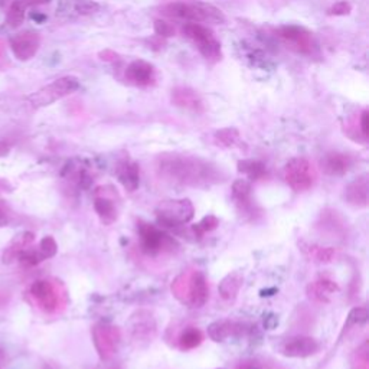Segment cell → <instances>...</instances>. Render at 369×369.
<instances>
[{
    "mask_svg": "<svg viewBox=\"0 0 369 369\" xmlns=\"http://www.w3.org/2000/svg\"><path fill=\"white\" fill-rule=\"evenodd\" d=\"M156 169L160 178L179 185L205 186L221 181L214 164L192 156L163 155L159 157Z\"/></svg>",
    "mask_w": 369,
    "mask_h": 369,
    "instance_id": "6da1fadb",
    "label": "cell"
},
{
    "mask_svg": "<svg viewBox=\"0 0 369 369\" xmlns=\"http://www.w3.org/2000/svg\"><path fill=\"white\" fill-rule=\"evenodd\" d=\"M172 293L185 306L202 307L209 297L207 277L200 270H186L174 280Z\"/></svg>",
    "mask_w": 369,
    "mask_h": 369,
    "instance_id": "7a4b0ae2",
    "label": "cell"
},
{
    "mask_svg": "<svg viewBox=\"0 0 369 369\" xmlns=\"http://www.w3.org/2000/svg\"><path fill=\"white\" fill-rule=\"evenodd\" d=\"M163 13L166 16L183 19L188 22H212L222 23L225 20L224 13L212 5L208 4H185V2H174L163 6Z\"/></svg>",
    "mask_w": 369,
    "mask_h": 369,
    "instance_id": "3957f363",
    "label": "cell"
},
{
    "mask_svg": "<svg viewBox=\"0 0 369 369\" xmlns=\"http://www.w3.org/2000/svg\"><path fill=\"white\" fill-rule=\"evenodd\" d=\"M79 89V81L77 77L72 75H65L58 79L52 81L51 84L45 85L41 90L30 96L27 101L31 103L32 107L41 108L53 104L55 101H58L67 96H71Z\"/></svg>",
    "mask_w": 369,
    "mask_h": 369,
    "instance_id": "277c9868",
    "label": "cell"
},
{
    "mask_svg": "<svg viewBox=\"0 0 369 369\" xmlns=\"http://www.w3.org/2000/svg\"><path fill=\"white\" fill-rule=\"evenodd\" d=\"M195 215V207L189 200H166L156 208L159 224L174 228L188 224Z\"/></svg>",
    "mask_w": 369,
    "mask_h": 369,
    "instance_id": "5b68a950",
    "label": "cell"
},
{
    "mask_svg": "<svg viewBox=\"0 0 369 369\" xmlns=\"http://www.w3.org/2000/svg\"><path fill=\"white\" fill-rule=\"evenodd\" d=\"M285 179L296 192H304L313 188L318 179L315 166L304 157H294L285 167Z\"/></svg>",
    "mask_w": 369,
    "mask_h": 369,
    "instance_id": "8992f818",
    "label": "cell"
},
{
    "mask_svg": "<svg viewBox=\"0 0 369 369\" xmlns=\"http://www.w3.org/2000/svg\"><path fill=\"white\" fill-rule=\"evenodd\" d=\"M182 32L186 38H189L207 60H218L221 56V44L215 39L214 34L208 27L189 22L182 27Z\"/></svg>",
    "mask_w": 369,
    "mask_h": 369,
    "instance_id": "52a82bcc",
    "label": "cell"
},
{
    "mask_svg": "<svg viewBox=\"0 0 369 369\" xmlns=\"http://www.w3.org/2000/svg\"><path fill=\"white\" fill-rule=\"evenodd\" d=\"M140 241L141 250L148 255H157L162 252H169L178 248L174 237H170L164 231L159 230L157 226L150 224H140Z\"/></svg>",
    "mask_w": 369,
    "mask_h": 369,
    "instance_id": "ba28073f",
    "label": "cell"
},
{
    "mask_svg": "<svg viewBox=\"0 0 369 369\" xmlns=\"http://www.w3.org/2000/svg\"><path fill=\"white\" fill-rule=\"evenodd\" d=\"M122 335L117 326L110 323H97L93 329V342L103 361L115 356L120 347Z\"/></svg>",
    "mask_w": 369,
    "mask_h": 369,
    "instance_id": "9c48e42d",
    "label": "cell"
},
{
    "mask_svg": "<svg viewBox=\"0 0 369 369\" xmlns=\"http://www.w3.org/2000/svg\"><path fill=\"white\" fill-rule=\"evenodd\" d=\"M278 37L290 49L303 55H310L315 51L316 46L313 34L309 32L302 26H296V25L283 26L278 31Z\"/></svg>",
    "mask_w": 369,
    "mask_h": 369,
    "instance_id": "30bf717a",
    "label": "cell"
},
{
    "mask_svg": "<svg viewBox=\"0 0 369 369\" xmlns=\"http://www.w3.org/2000/svg\"><path fill=\"white\" fill-rule=\"evenodd\" d=\"M31 294L46 313H55L63 304V294L53 283L48 280H38L31 287Z\"/></svg>",
    "mask_w": 369,
    "mask_h": 369,
    "instance_id": "8fae6325",
    "label": "cell"
},
{
    "mask_svg": "<svg viewBox=\"0 0 369 369\" xmlns=\"http://www.w3.org/2000/svg\"><path fill=\"white\" fill-rule=\"evenodd\" d=\"M41 46V38L34 31H25L11 39V49L19 61H30L37 55Z\"/></svg>",
    "mask_w": 369,
    "mask_h": 369,
    "instance_id": "7c38bea8",
    "label": "cell"
},
{
    "mask_svg": "<svg viewBox=\"0 0 369 369\" xmlns=\"http://www.w3.org/2000/svg\"><path fill=\"white\" fill-rule=\"evenodd\" d=\"M321 345L316 339L309 336L290 337L280 347V352L287 358H307L318 354Z\"/></svg>",
    "mask_w": 369,
    "mask_h": 369,
    "instance_id": "4fadbf2b",
    "label": "cell"
},
{
    "mask_svg": "<svg viewBox=\"0 0 369 369\" xmlns=\"http://www.w3.org/2000/svg\"><path fill=\"white\" fill-rule=\"evenodd\" d=\"M172 103L176 107L190 112H196V115H201V112L205 111V104L201 96L189 87H176L172 91Z\"/></svg>",
    "mask_w": 369,
    "mask_h": 369,
    "instance_id": "5bb4252c",
    "label": "cell"
},
{
    "mask_svg": "<svg viewBox=\"0 0 369 369\" xmlns=\"http://www.w3.org/2000/svg\"><path fill=\"white\" fill-rule=\"evenodd\" d=\"M126 79L136 87H149L155 82V68L146 61H133L126 70Z\"/></svg>",
    "mask_w": 369,
    "mask_h": 369,
    "instance_id": "9a60e30c",
    "label": "cell"
},
{
    "mask_svg": "<svg viewBox=\"0 0 369 369\" xmlns=\"http://www.w3.org/2000/svg\"><path fill=\"white\" fill-rule=\"evenodd\" d=\"M248 332L245 325L230 322V321H219L214 322L208 328V335L215 342H225L230 337H240Z\"/></svg>",
    "mask_w": 369,
    "mask_h": 369,
    "instance_id": "2e32d148",
    "label": "cell"
},
{
    "mask_svg": "<svg viewBox=\"0 0 369 369\" xmlns=\"http://www.w3.org/2000/svg\"><path fill=\"white\" fill-rule=\"evenodd\" d=\"M339 292V286L333 280L319 278L307 286V296L319 303H329L330 299Z\"/></svg>",
    "mask_w": 369,
    "mask_h": 369,
    "instance_id": "e0dca14e",
    "label": "cell"
},
{
    "mask_svg": "<svg viewBox=\"0 0 369 369\" xmlns=\"http://www.w3.org/2000/svg\"><path fill=\"white\" fill-rule=\"evenodd\" d=\"M368 193H369L368 179L366 176H362L347 188L345 198L352 207L365 208L368 205Z\"/></svg>",
    "mask_w": 369,
    "mask_h": 369,
    "instance_id": "ac0fdd59",
    "label": "cell"
},
{
    "mask_svg": "<svg viewBox=\"0 0 369 369\" xmlns=\"http://www.w3.org/2000/svg\"><path fill=\"white\" fill-rule=\"evenodd\" d=\"M94 209L100 216L101 222L105 225H111L117 219V207L115 204V200L105 193L104 195H100L98 192L96 193Z\"/></svg>",
    "mask_w": 369,
    "mask_h": 369,
    "instance_id": "d6986e66",
    "label": "cell"
},
{
    "mask_svg": "<svg viewBox=\"0 0 369 369\" xmlns=\"http://www.w3.org/2000/svg\"><path fill=\"white\" fill-rule=\"evenodd\" d=\"M156 333V325L148 311H138V313L133 319V336L134 339H146L150 340L153 339Z\"/></svg>",
    "mask_w": 369,
    "mask_h": 369,
    "instance_id": "ffe728a7",
    "label": "cell"
},
{
    "mask_svg": "<svg viewBox=\"0 0 369 369\" xmlns=\"http://www.w3.org/2000/svg\"><path fill=\"white\" fill-rule=\"evenodd\" d=\"M325 174L330 176H342L351 167V159L344 153H329L322 160Z\"/></svg>",
    "mask_w": 369,
    "mask_h": 369,
    "instance_id": "44dd1931",
    "label": "cell"
},
{
    "mask_svg": "<svg viewBox=\"0 0 369 369\" xmlns=\"http://www.w3.org/2000/svg\"><path fill=\"white\" fill-rule=\"evenodd\" d=\"M117 178L129 192H134L140 183L138 166L133 162H123L117 169Z\"/></svg>",
    "mask_w": 369,
    "mask_h": 369,
    "instance_id": "7402d4cb",
    "label": "cell"
},
{
    "mask_svg": "<svg viewBox=\"0 0 369 369\" xmlns=\"http://www.w3.org/2000/svg\"><path fill=\"white\" fill-rule=\"evenodd\" d=\"M242 276L240 273H233L226 276L221 283H219V294L224 300H234L242 286Z\"/></svg>",
    "mask_w": 369,
    "mask_h": 369,
    "instance_id": "603a6c76",
    "label": "cell"
},
{
    "mask_svg": "<svg viewBox=\"0 0 369 369\" xmlns=\"http://www.w3.org/2000/svg\"><path fill=\"white\" fill-rule=\"evenodd\" d=\"M34 238L35 237H34L32 233H23L20 235H16V238L13 240L11 247L4 254V263H11L15 259H18L19 254L22 251H25V248L34 241Z\"/></svg>",
    "mask_w": 369,
    "mask_h": 369,
    "instance_id": "cb8c5ba5",
    "label": "cell"
},
{
    "mask_svg": "<svg viewBox=\"0 0 369 369\" xmlns=\"http://www.w3.org/2000/svg\"><path fill=\"white\" fill-rule=\"evenodd\" d=\"M233 196L241 209H250L251 204V183L245 179H238L233 185Z\"/></svg>",
    "mask_w": 369,
    "mask_h": 369,
    "instance_id": "d4e9b609",
    "label": "cell"
},
{
    "mask_svg": "<svg viewBox=\"0 0 369 369\" xmlns=\"http://www.w3.org/2000/svg\"><path fill=\"white\" fill-rule=\"evenodd\" d=\"M238 172L244 174L251 181H260L267 175V169L259 160H241L238 162Z\"/></svg>",
    "mask_w": 369,
    "mask_h": 369,
    "instance_id": "484cf974",
    "label": "cell"
},
{
    "mask_svg": "<svg viewBox=\"0 0 369 369\" xmlns=\"http://www.w3.org/2000/svg\"><path fill=\"white\" fill-rule=\"evenodd\" d=\"M204 342V333L196 328H188L179 337V348L182 351H190Z\"/></svg>",
    "mask_w": 369,
    "mask_h": 369,
    "instance_id": "4316f807",
    "label": "cell"
},
{
    "mask_svg": "<svg viewBox=\"0 0 369 369\" xmlns=\"http://www.w3.org/2000/svg\"><path fill=\"white\" fill-rule=\"evenodd\" d=\"M27 6L25 0H15V2L11 5L9 11H8V16H6V22L11 27H18L23 23L25 16H26V11Z\"/></svg>",
    "mask_w": 369,
    "mask_h": 369,
    "instance_id": "83f0119b",
    "label": "cell"
},
{
    "mask_svg": "<svg viewBox=\"0 0 369 369\" xmlns=\"http://www.w3.org/2000/svg\"><path fill=\"white\" fill-rule=\"evenodd\" d=\"M304 250L309 254L310 259H313L315 261H319V263H330L336 259V255H337V251L332 247L311 245V247L304 248Z\"/></svg>",
    "mask_w": 369,
    "mask_h": 369,
    "instance_id": "f1b7e54d",
    "label": "cell"
},
{
    "mask_svg": "<svg viewBox=\"0 0 369 369\" xmlns=\"http://www.w3.org/2000/svg\"><path fill=\"white\" fill-rule=\"evenodd\" d=\"M98 9L100 5L94 2V0H70V8H68V11H71L78 16L93 15L98 12Z\"/></svg>",
    "mask_w": 369,
    "mask_h": 369,
    "instance_id": "f546056e",
    "label": "cell"
},
{
    "mask_svg": "<svg viewBox=\"0 0 369 369\" xmlns=\"http://www.w3.org/2000/svg\"><path fill=\"white\" fill-rule=\"evenodd\" d=\"M215 141L218 146L224 148H234L240 143V133L235 129H224L216 131Z\"/></svg>",
    "mask_w": 369,
    "mask_h": 369,
    "instance_id": "4dcf8cb0",
    "label": "cell"
},
{
    "mask_svg": "<svg viewBox=\"0 0 369 369\" xmlns=\"http://www.w3.org/2000/svg\"><path fill=\"white\" fill-rule=\"evenodd\" d=\"M218 225H219L218 218L209 215V216H205L200 224L195 225L193 228H192V231H193V235H195V237H200V238H201L205 233H209V231L215 230Z\"/></svg>",
    "mask_w": 369,
    "mask_h": 369,
    "instance_id": "1f68e13d",
    "label": "cell"
},
{
    "mask_svg": "<svg viewBox=\"0 0 369 369\" xmlns=\"http://www.w3.org/2000/svg\"><path fill=\"white\" fill-rule=\"evenodd\" d=\"M39 254L41 257L44 260L46 259H51L53 257V255L56 254V251H58V245H56V241L52 238V237H45L41 244H39Z\"/></svg>",
    "mask_w": 369,
    "mask_h": 369,
    "instance_id": "d6a6232c",
    "label": "cell"
},
{
    "mask_svg": "<svg viewBox=\"0 0 369 369\" xmlns=\"http://www.w3.org/2000/svg\"><path fill=\"white\" fill-rule=\"evenodd\" d=\"M155 32L156 35L162 37V38H170V37H174L175 35V30H174V26L164 22V20H155Z\"/></svg>",
    "mask_w": 369,
    "mask_h": 369,
    "instance_id": "836d02e7",
    "label": "cell"
},
{
    "mask_svg": "<svg viewBox=\"0 0 369 369\" xmlns=\"http://www.w3.org/2000/svg\"><path fill=\"white\" fill-rule=\"evenodd\" d=\"M355 369H369V358H368V344L365 342L356 354Z\"/></svg>",
    "mask_w": 369,
    "mask_h": 369,
    "instance_id": "e575fe53",
    "label": "cell"
},
{
    "mask_svg": "<svg viewBox=\"0 0 369 369\" xmlns=\"http://www.w3.org/2000/svg\"><path fill=\"white\" fill-rule=\"evenodd\" d=\"M352 11V6L349 2H345V0H342V2H337L335 4L329 11L328 13L330 16H345V15H349Z\"/></svg>",
    "mask_w": 369,
    "mask_h": 369,
    "instance_id": "d590c367",
    "label": "cell"
},
{
    "mask_svg": "<svg viewBox=\"0 0 369 369\" xmlns=\"http://www.w3.org/2000/svg\"><path fill=\"white\" fill-rule=\"evenodd\" d=\"M368 319V311L365 309H354L349 315V322L352 323H365Z\"/></svg>",
    "mask_w": 369,
    "mask_h": 369,
    "instance_id": "8d00e7d4",
    "label": "cell"
},
{
    "mask_svg": "<svg viewBox=\"0 0 369 369\" xmlns=\"http://www.w3.org/2000/svg\"><path fill=\"white\" fill-rule=\"evenodd\" d=\"M361 131L363 137H368V131H369V112L368 111H363L361 116Z\"/></svg>",
    "mask_w": 369,
    "mask_h": 369,
    "instance_id": "74e56055",
    "label": "cell"
},
{
    "mask_svg": "<svg viewBox=\"0 0 369 369\" xmlns=\"http://www.w3.org/2000/svg\"><path fill=\"white\" fill-rule=\"evenodd\" d=\"M100 56H103L101 60H104V61H116L117 60V55L111 51H104L100 53Z\"/></svg>",
    "mask_w": 369,
    "mask_h": 369,
    "instance_id": "f35d334b",
    "label": "cell"
},
{
    "mask_svg": "<svg viewBox=\"0 0 369 369\" xmlns=\"http://www.w3.org/2000/svg\"><path fill=\"white\" fill-rule=\"evenodd\" d=\"M237 369H261L260 368V365H257V363H255V362H242V363H240L238 366H237Z\"/></svg>",
    "mask_w": 369,
    "mask_h": 369,
    "instance_id": "ab89813d",
    "label": "cell"
},
{
    "mask_svg": "<svg viewBox=\"0 0 369 369\" xmlns=\"http://www.w3.org/2000/svg\"><path fill=\"white\" fill-rule=\"evenodd\" d=\"M11 152V145L6 141H0V157H5Z\"/></svg>",
    "mask_w": 369,
    "mask_h": 369,
    "instance_id": "60d3db41",
    "label": "cell"
},
{
    "mask_svg": "<svg viewBox=\"0 0 369 369\" xmlns=\"http://www.w3.org/2000/svg\"><path fill=\"white\" fill-rule=\"evenodd\" d=\"M8 224V214L0 207V226H5Z\"/></svg>",
    "mask_w": 369,
    "mask_h": 369,
    "instance_id": "b9f144b4",
    "label": "cell"
},
{
    "mask_svg": "<svg viewBox=\"0 0 369 369\" xmlns=\"http://www.w3.org/2000/svg\"><path fill=\"white\" fill-rule=\"evenodd\" d=\"M0 369H2V352H0Z\"/></svg>",
    "mask_w": 369,
    "mask_h": 369,
    "instance_id": "7bdbcfd3",
    "label": "cell"
}]
</instances>
